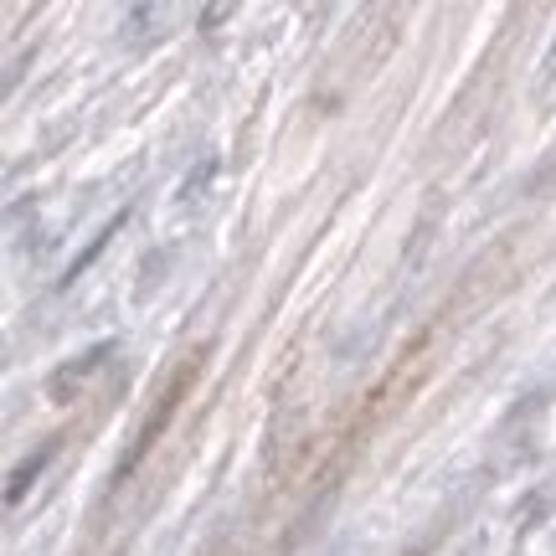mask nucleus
Wrapping results in <instances>:
<instances>
[{
    "label": "nucleus",
    "mask_w": 556,
    "mask_h": 556,
    "mask_svg": "<svg viewBox=\"0 0 556 556\" xmlns=\"http://www.w3.org/2000/svg\"><path fill=\"white\" fill-rule=\"evenodd\" d=\"M191 381H197V361H191V366H180V371H176V381H170V392L160 397V413L150 417L144 428H139V438H135V454H129V458H124V464H119V479H129V475H135V464H139V458H144V454H150V443H155V438H160V428H165V422L176 417V407H180V397H186V387H191Z\"/></svg>",
    "instance_id": "f257e3e1"
},
{
    "label": "nucleus",
    "mask_w": 556,
    "mask_h": 556,
    "mask_svg": "<svg viewBox=\"0 0 556 556\" xmlns=\"http://www.w3.org/2000/svg\"><path fill=\"white\" fill-rule=\"evenodd\" d=\"M114 356V340H99V345H93V351H83L78 361H73V366H67V371H58V377H52V392H78V381L83 377H93V371H99L103 361Z\"/></svg>",
    "instance_id": "f03ea898"
},
{
    "label": "nucleus",
    "mask_w": 556,
    "mask_h": 556,
    "mask_svg": "<svg viewBox=\"0 0 556 556\" xmlns=\"http://www.w3.org/2000/svg\"><path fill=\"white\" fill-rule=\"evenodd\" d=\"M58 454V443H41L37 454L26 458V464H21V469H11V490H5V505H16L21 495H26V490H31V479L41 475V469H47V458Z\"/></svg>",
    "instance_id": "7ed1b4c3"
}]
</instances>
